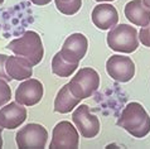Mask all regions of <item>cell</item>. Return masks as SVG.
I'll return each mask as SVG.
<instances>
[{
	"instance_id": "6da1fadb",
	"label": "cell",
	"mask_w": 150,
	"mask_h": 149,
	"mask_svg": "<svg viewBox=\"0 0 150 149\" xmlns=\"http://www.w3.org/2000/svg\"><path fill=\"white\" fill-rule=\"evenodd\" d=\"M116 125L135 138H145L150 133V116L139 102H129L121 111Z\"/></svg>"
},
{
	"instance_id": "7a4b0ae2",
	"label": "cell",
	"mask_w": 150,
	"mask_h": 149,
	"mask_svg": "<svg viewBox=\"0 0 150 149\" xmlns=\"http://www.w3.org/2000/svg\"><path fill=\"white\" fill-rule=\"evenodd\" d=\"M6 48L10 49L15 56L25 58L32 66L40 63L44 56L42 38L34 31H27L25 33H23L22 37L11 40Z\"/></svg>"
},
{
	"instance_id": "3957f363",
	"label": "cell",
	"mask_w": 150,
	"mask_h": 149,
	"mask_svg": "<svg viewBox=\"0 0 150 149\" xmlns=\"http://www.w3.org/2000/svg\"><path fill=\"white\" fill-rule=\"evenodd\" d=\"M106 42L112 51L120 53H132L139 47L137 32L129 24H116L109 29Z\"/></svg>"
},
{
	"instance_id": "277c9868",
	"label": "cell",
	"mask_w": 150,
	"mask_h": 149,
	"mask_svg": "<svg viewBox=\"0 0 150 149\" xmlns=\"http://www.w3.org/2000/svg\"><path fill=\"white\" fill-rule=\"evenodd\" d=\"M68 86L72 95L78 100L91 97L100 87V74L93 68L83 67L71 78Z\"/></svg>"
},
{
	"instance_id": "5b68a950",
	"label": "cell",
	"mask_w": 150,
	"mask_h": 149,
	"mask_svg": "<svg viewBox=\"0 0 150 149\" xmlns=\"http://www.w3.org/2000/svg\"><path fill=\"white\" fill-rule=\"evenodd\" d=\"M16 145L22 149H43L48 140V131L40 124L30 123L20 128L15 135Z\"/></svg>"
},
{
	"instance_id": "8992f818",
	"label": "cell",
	"mask_w": 150,
	"mask_h": 149,
	"mask_svg": "<svg viewBox=\"0 0 150 149\" xmlns=\"http://www.w3.org/2000/svg\"><path fill=\"white\" fill-rule=\"evenodd\" d=\"M80 144V133L71 121L63 120L53 128L52 140L49 147L52 149H76Z\"/></svg>"
},
{
	"instance_id": "52a82bcc",
	"label": "cell",
	"mask_w": 150,
	"mask_h": 149,
	"mask_svg": "<svg viewBox=\"0 0 150 149\" xmlns=\"http://www.w3.org/2000/svg\"><path fill=\"white\" fill-rule=\"evenodd\" d=\"M73 125L77 128L81 136L86 139H92L100 133V120L96 115L91 114L88 106L85 104L77 105L72 114Z\"/></svg>"
},
{
	"instance_id": "ba28073f",
	"label": "cell",
	"mask_w": 150,
	"mask_h": 149,
	"mask_svg": "<svg viewBox=\"0 0 150 149\" xmlns=\"http://www.w3.org/2000/svg\"><path fill=\"white\" fill-rule=\"evenodd\" d=\"M106 72L117 82H129L135 76V63L130 57L114 55L106 61Z\"/></svg>"
},
{
	"instance_id": "9c48e42d",
	"label": "cell",
	"mask_w": 150,
	"mask_h": 149,
	"mask_svg": "<svg viewBox=\"0 0 150 149\" xmlns=\"http://www.w3.org/2000/svg\"><path fill=\"white\" fill-rule=\"evenodd\" d=\"M88 48V40L82 33H72L66 38L61 48L62 57L71 63H80V61L86 56Z\"/></svg>"
},
{
	"instance_id": "30bf717a",
	"label": "cell",
	"mask_w": 150,
	"mask_h": 149,
	"mask_svg": "<svg viewBox=\"0 0 150 149\" xmlns=\"http://www.w3.org/2000/svg\"><path fill=\"white\" fill-rule=\"evenodd\" d=\"M44 89L35 78H27L15 90V101L24 106H34L42 100Z\"/></svg>"
},
{
	"instance_id": "8fae6325",
	"label": "cell",
	"mask_w": 150,
	"mask_h": 149,
	"mask_svg": "<svg viewBox=\"0 0 150 149\" xmlns=\"http://www.w3.org/2000/svg\"><path fill=\"white\" fill-rule=\"evenodd\" d=\"M27 119V109L16 101L8 102L0 109V126L13 130L19 128Z\"/></svg>"
},
{
	"instance_id": "7c38bea8",
	"label": "cell",
	"mask_w": 150,
	"mask_h": 149,
	"mask_svg": "<svg viewBox=\"0 0 150 149\" xmlns=\"http://www.w3.org/2000/svg\"><path fill=\"white\" fill-rule=\"evenodd\" d=\"M95 27L101 31H109L119 22V13L114 5L109 3H100L96 5L91 14Z\"/></svg>"
},
{
	"instance_id": "4fadbf2b",
	"label": "cell",
	"mask_w": 150,
	"mask_h": 149,
	"mask_svg": "<svg viewBox=\"0 0 150 149\" xmlns=\"http://www.w3.org/2000/svg\"><path fill=\"white\" fill-rule=\"evenodd\" d=\"M125 16L131 24L145 27L150 23V8L145 5L143 0H131L125 5Z\"/></svg>"
},
{
	"instance_id": "5bb4252c",
	"label": "cell",
	"mask_w": 150,
	"mask_h": 149,
	"mask_svg": "<svg viewBox=\"0 0 150 149\" xmlns=\"http://www.w3.org/2000/svg\"><path fill=\"white\" fill-rule=\"evenodd\" d=\"M5 71L11 80L24 81L30 78L33 74V66L29 62L19 56H8L5 62Z\"/></svg>"
},
{
	"instance_id": "9a60e30c",
	"label": "cell",
	"mask_w": 150,
	"mask_h": 149,
	"mask_svg": "<svg viewBox=\"0 0 150 149\" xmlns=\"http://www.w3.org/2000/svg\"><path fill=\"white\" fill-rule=\"evenodd\" d=\"M80 101L81 100H78L72 95L67 84L63 87H61V90L57 92V96L54 99V111L59 114H68L74 107H77Z\"/></svg>"
},
{
	"instance_id": "2e32d148",
	"label": "cell",
	"mask_w": 150,
	"mask_h": 149,
	"mask_svg": "<svg viewBox=\"0 0 150 149\" xmlns=\"http://www.w3.org/2000/svg\"><path fill=\"white\" fill-rule=\"evenodd\" d=\"M78 68V63H71L62 57L61 52H57L52 60V72L58 77H69Z\"/></svg>"
},
{
	"instance_id": "e0dca14e",
	"label": "cell",
	"mask_w": 150,
	"mask_h": 149,
	"mask_svg": "<svg viewBox=\"0 0 150 149\" xmlns=\"http://www.w3.org/2000/svg\"><path fill=\"white\" fill-rule=\"evenodd\" d=\"M56 8L58 11H61L64 15H74L82 6V0H68V1H61L54 0Z\"/></svg>"
},
{
	"instance_id": "ac0fdd59",
	"label": "cell",
	"mask_w": 150,
	"mask_h": 149,
	"mask_svg": "<svg viewBox=\"0 0 150 149\" xmlns=\"http://www.w3.org/2000/svg\"><path fill=\"white\" fill-rule=\"evenodd\" d=\"M11 99V89L6 81L0 80V107L10 101Z\"/></svg>"
},
{
	"instance_id": "d6986e66",
	"label": "cell",
	"mask_w": 150,
	"mask_h": 149,
	"mask_svg": "<svg viewBox=\"0 0 150 149\" xmlns=\"http://www.w3.org/2000/svg\"><path fill=\"white\" fill-rule=\"evenodd\" d=\"M137 38H139V42L143 43L145 47L150 48V27H149V24L145 27H141L139 34H137Z\"/></svg>"
},
{
	"instance_id": "ffe728a7",
	"label": "cell",
	"mask_w": 150,
	"mask_h": 149,
	"mask_svg": "<svg viewBox=\"0 0 150 149\" xmlns=\"http://www.w3.org/2000/svg\"><path fill=\"white\" fill-rule=\"evenodd\" d=\"M8 56L6 55H0V80H4L6 82H10L11 78L5 71V62H6Z\"/></svg>"
},
{
	"instance_id": "44dd1931",
	"label": "cell",
	"mask_w": 150,
	"mask_h": 149,
	"mask_svg": "<svg viewBox=\"0 0 150 149\" xmlns=\"http://www.w3.org/2000/svg\"><path fill=\"white\" fill-rule=\"evenodd\" d=\"M30 3H33L34 5H38V6H43V5H47L52 1V0H29Z\"/></svg>"
},
{
	"instance_id": "7402d4cb",
	"label": "cell",
	"mask_w": 150,
	"mask_h": 149,
	"mask_svg": "<svg viewBox=\"0 0 150 149\" xmlns=\"http://www.w3.org/2000/svg\"><path fill=\"white\" fill-rule=\"evenodd\" d=\"M96 1H98V3H111V1H114V0H96Z\"/></svg>"
},
{
	"instance_id": "603a6c76",
	"label": "cell",
	"mask_w": 150,
	"mask_h": 149,
	"mask_svg": "<svg viewBox=\"0 0 150 149\" xmlns=\"http://www.w3.org/2000/svg\"><path fill=\"white\" fill-rule=\"evenodd\" d=\"M143 1L145 3V5H146L148 8H150V0H143Z\"/></svg>"
},
{
	"instance_id": "cb8c5ba5",
	"label": "cell",
	"mask_w": 150,
	"mask_h": 149,
	"mask_svg": "<svg viewBox=\"0 0 150 149\" xmlns=\"http://www.w3.org/2000/svg\"><path fill=\"white\" fill-rule=\"evenodd\" d=\"M3 147V138H1V135H0V148Z\"/></svg>"
},
{
	"instance_id": "d4e9b609",
	"label": "cell",
	"mask_w": 150,
	"mask_h": 149,
	"mask_svg": "<svg viewBox=\"0 0 150 149\" xmlns=\"http://www.w3.org/2000/svg\"><path fill=\"white\" fill-rule=\"evenodd\" d=\"M3 129H4V128H3V126H0V135H1V133H3Z\"/></svg>"
},
{
	"instance_id": "484cf974",
	"label": "cell",
	"mask_w": 150,
	"mask_h": 149,
	"mask_svg": "<svg viewBox=\"0 0 150 149\" xmlns=\"http://www.w3.org/2000/svg\"><path fill=\"white\" fill-rule=\"evenodd\" d=\"M4 3V0H0V5H1V4Z\"/></svg>"
},
{
	"instance_id": "4316f807",
	"label": "cell",
	"mask_w": 150,
	"mask_h": 149,
	"mask_svg": "<svg viewBox=\"0 0 150 149\" xmlns=\"http://www.w3.org/2000/svg\"><path fill=\"white\" fill-rule=\"evenodd\" d=\"M61 1H68V0H61Z\"/></svg>"
},
{
	"instance_id": "83f0119b",
	"label": "cell",
	"mask_w": 150,
	"mask_h": 149,
	"mask_svg": "<svg viewBox=\"0 0 150 149\" xmlns=\"http://www.w3.org/2000/svg\"><path fill=\"white\" fill-rule=\"evenodd\" d=\"M149 27H150V23H149Z\"/></svg>"
}]
</instances>
